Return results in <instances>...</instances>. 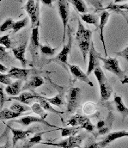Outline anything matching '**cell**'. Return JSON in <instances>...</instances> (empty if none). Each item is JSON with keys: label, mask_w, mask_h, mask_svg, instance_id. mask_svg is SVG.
I'll list each match as a JSON object with an SVG mask.
<instances>
[{"label": "cell", "mask_w": 128, "mask_h": 148, "mask_svg": "<svg viewBox=\"0 0 128 148\" xmlns=\"http://www.w3.org/2000/svg\"><path fill=\"white\" fill-rule=\"evenodd\" d=\"M100 60L103 62V67L108 72L115 74L118 77L121 79L122 84L127 83V75H126L125 72L122 71L120 67V64L117 59L115 58H103L100 56Z\"/></svg>", "instance_id": "1"}, {"label": "cell", "mask_w": 128, "mask_h": 148, "mask_svg": "<svg viewBox=\"0 0 128 148\" xmlns=\"http://www.w3.org/2000/svg\"><path fill=\"white\" fill-rule=\"evenodd\" d=\"M85 138L84 134L75 135V136H69L66 140H62L59 143H51V142H42L41 144L46 146H52L60 148H81L82 141Z\"/></svg>", "instance_id": "2"}, {"label": "cell", "mask_w": 128, "mask_h": 148, "mask_svg": "<svg viewBox=\"0 0 128 148\" xmlns=\"http://www.w3.org/2000/svg\"><path fill=\"white\" fill-rule=\"evenodd\" d=\"M58 8H59V16L61 18L62 23H63V41H65V34H66V28L69 21V11H70V6L67 0H59L58 1Z\"/></svg>", "instance_id": "3"}, {"label": "cell", "mask_w": 128, "mask_h": 148, "mask_svg": "<svg viewBox=\"0 0 128 148\" xmlns=\"http://www.w3.org/2000/svg\"><path fill=\"white\" fill-rule=\"evenodd\" d=\"M39 0H28L26 4L22 7L26 10L31 20V24L33 27L39 22Z\"/></svg>", "instance_id": "4"}, {"label": "cell", "mask_w": 128, "mask_h": 148, "mask_svg": "<svg viewBox=\"0 0 128 148\" xmlns=\"http://www.w3.org/2000/svg\"><path fill=\"white\" fill-rule=\"evenodd\" d=\"M39 47H40V36H39V22H38L35 24V26L33 27L32 35L30 38L29 51L31 52V54L34 60L38 58Z\"/></svg>", "instance_id": "5"}, {"label": "cell", "mask_w": 128, "mask_h": 148, "mask_svg": "<svg viewBox=\"0 0 128 148\" xmlns=\"http://www.w3.org/2000/svg\"><path fill=\"white\" fill-rule=\"evenodd\" d=\"M89 65H88V70H87V75L89 76L91 73L94 69L99 66V60H100V53L96 51V49L94 47L93 41L90 42V47L89 50Z\"/></svg>", "instance_id": "6"}, {"label": "cell", "mask_w": 128, "mask_h": 148, "mask_svg": "<svg viewBox=\"0 0 128 148\" xmlns=\"http://www.w3.org/2000/svg\"><path fill=\"white\" fill-rule=\"evenodd\" d=\"M81 90L80 88H71L69 92L68 104H67V111L71 114L74 113L78 106L79 97H80Z\"/></svg>", "instance_id": "7"}, {"label": "cell", "mask_w": 128, "mask_h": 148, "mask_svg": "<svg viewBox=\"0 0 128 148\" xmlns=\"http://www.w3.org/2000/svg\"><path fill=\"white\" fill-rule=\"evenodd\" d=\"M7 127L10 128L12 132V145L13 147H15L16 144L19 141V140H23L25 139H27L29 136H30L32 134H34V130H19V129H15L13 127H11L10 125H7Z\"/></svg>", "instance_id": "8"}, {"label": "cell", "mask_w": 128, "mask_h": 148, "mask_svg": "<svg viewBox=\"0 0 128 148\" xmlns=\"http://www.w3.org/2000/svg\"><path fill=\"white\" fill-rule=\"evenodd\" d=\"M128 136V132L126 130H121V131H117V132H113V133H110L108 134L106 138L101 141L99 144V147L100 148H104L106 147H108L110 143H112L113 141H114L115 140H118V139H121V138H123V137H127Z\"/></svg>", "instance_id": "9"}, {"label": "cell", "mask_w": 128, "mask_h": 148, "mask_svg": "<svg viewBox=\"0 0 128 148\" xmlns=\"http://www.w3.org/2000/svg\"><path fill=\"white\" fill-rule=\"evenodd\" d=\"M12 122H16V123H19L24 127H27L32 123H35V122H37V123H42V124H44L47 127H54V128H57L56 127L51 125L50 123H48L47 121H46L44 119H42L41 117H35V116H25V117H22L21 119H18V120H15L13 121Z\"/></svg>", "instance_id": "10"}, {"label": "cell", "mask_w": 128, "mask_h": 148, "mask_svg": "<svg viewBox=\"0 0 128 148\" xmlns=\"http://www.w3.org/2000/svg\"><path fill=\"white\" fill-rule=\"evenodd\" d=\"M30 73L29 69L26 68H18V67H12L8 72V76L11 79H16V80H27V77L29 74Z\"/></svg>", "instance_id": "11"}, {"label": "cell", "mask_w": 128, "mask_h": 148, "mask_svg": "<svg viewBox=\"0 0 128 148\" xmlns=\"http://www.w3.org/2000/svg\"><path fill=\"white\" fill-rule=\"evenodd\" d=\"M110 16V13L108 11H102V13L101 14V17H100V23L98 24V28L100 29V39L102 42V46H103V49H104V53L105 55H107V48H106V44H105V40H104V28L106 26V24L108 23V21L109 19Z\"/></svg>", "instance_id": "12"}, {"label": "cell", "mask_w": 128, "mask_h": 148, "mask_svg": "<svg viewBox=\"0 0 128 148\" xmlns=\"http://www.w3.org/2000/svg\"><path fill=\"white\" fill-rule=\"evenodd\" d=\"M69 67H70L71 73V74L75 77L76 79H78V80H80V81L84 82V83H86L88 85H89V86H91V87L94 86V84L89 80L88 75L84 73L79 68V66H75V65H69Z\"/></svg>", "instance_id": "13"}, {"label": "cell", "mask_w": 128, "mask_h": 148, "mask_svg": "<svg viewBox=\"0 0 128 148\" xmlns=\"http://www.w3.org/2000/svg\"><path fill=\"white\" fill-rule=\"evenodd\" d=\"M71 44H72V39L71 36V34L69 35V41L66 45L64 46L63 49L60 51V53L57 55V57L53 60H57L59 62H61L65 65H67L68 60V55L71 50Z\"/></svg>", "instance_id": "14"}, {"label": "cell", "mask_w": 128, "mask_h": 148, "mask_svg": "<svg viewBox=\"0 0 128 148\" xmlns=\"http://www.w3.org/2000/svg\"><path fill=\"white\" fill-rule=\"evenodd\" d=\"M26 47H27V41H25L23 44L20 45L17 47L12 48V53H13L15 58L17 59L21 62V64L22 65L23 67H25L27 65V60L25 58Z\"/></svg>", "instance_id": "15"}, {"label": "cell", "mask_w": 128, "mask_h": 148, "mask_svg": "<svg viewBox=\"0 0 128 148\" xmlns=\"http://www.w3.org/2000/svg\"><path fill=\"white\" fill-rule=\"evenodd\" d=\"M91 36H92V32L89 29L84 28L83 23H81L80 20H78V29L76 33V39L78 41H91Z\"/></svg>", "instance_id": "16"}, {"label": "cell", "mask_w": 128, "mask_h": 148, "mask_svg": "<svg viewBox=\"0 0 128 148\" xmlns=\"http://www.w3.org/2000/svg\"><path fill=\"white\" fill-rule=\"evenodd\" d=\"M44 84V79L41 76H33L29 80L27 81V83L22 87L23 90L28 89H35L38 87H41Z\"/></svg>", "instance_id": "17"}, {"label": "cell", "mask_w": 128, "mask_h": 148, "mask_svg": "<svg viewBox=\"0 0 128 148\" xmlns=\"http://www.w3.org/2000/svg\"><path fill=\"white\" fill-rule=\"evenodd\" d=\"M22 80H17V81H16L14 83H11L10 84L7 85L4 88V90L8 95L16 96V95L20 94V92L22 90Z\"/></svg>", "instance_id": "18"}, {"label": "cell", "mask_w": 128, "mask_h": 148, "mask_svg": "<svg viewBox=\"0 0 128 148\" xmlns=\"http://www.w3.org/2000/svg\"><path fill=\"white\" fill-rule=\"evenodd\" d=\"M37 95H34L31 92H28V91H24L22 93H21L18 97H10L9 100H14V101H18L22 104H29L30 103L31 100L35 99Z\"/></svg>", "instance_id": "19"}, {"label": "cell", "mask_w": 128, "mask_h": 148, "mask_svg": "<svg viewBox=\"0 0 128 148\" xmlns=\"http://www.w3.org/2000/svg\"><path fill=\"white\" fill-rule=\"evenodd\" d=\"M47 132H49V131H44L42 133L35 134L32 138H30L29 140L25 141V143L22 145V147L21 148H32L34 146H35L37 144H41L42 142V135L45 133H47Z\"/></svg>", "instance_id": "20"}, {"label": "cell", "mask_w": 128, "mask_h": 148, "mask_svg": "<svg viewBox=\"0 0 128 148\" xmlns=\"http://www.w3.org/2000/svg\"><path fill=\"white\" fill-rule=\"evenodd\" d=\"M100 90H101V101H107L111 97L113 92V88L109 84L108 81L100 84Z\"/></svg>", "instance_id": "21"}, {"label": "cell", "mask_w": 128, "mask_h": 148, "mask_svg": "<svg viewBox=\"0 0 128 148\" xmlns=\"http://www.w3.org/2000/svg\"><path fill=\"white\" fill-rule=\"evenodd\" d=\"M88 120H89V118L87 116H84L81 114H75L70 120L67 121L66 124L69 126H71V127H80Z\"/></svg>", "instance_id": "22"}, {"label": "cell", "mask_w": 128, "mask_h": 148, "mask_svg": "<svg viewBox=\"0 0 128 148\" xmlns=\"http://www.w3.org/2000/svg\"><path fill=\"white\" fill-rule=\"evenodd\" d=\"M35 99H37V101H38V103L42 106V108L44 110H46V111H49V112H52V113H54V114H63V112H60V111H58L56 110H54L52 106H51V104L47 102V101H46L45 99H44V97H42V96H36V97H35Z\"/></svg>", "instance_id": "23"}, {"label": "cell", "mask_w": 128, "mask_h": 148, "mask_svg": "<svg viewBox=\"0 0 128 148\" xmlns=\"http://www.w3.org/2000/svg\"><path fill=\"white\" fill-rule=\"evenodd\" d=\"M81 19L85 22L88 24H92L95 25V27L98 28V17L95 15L90 14V13H85V14H80Z\"/></svg>", "instance_id": "24"}, {"label": "cell", "mask_w": 128, "mask_h": 148, "mask_svg": "<svg viewBox=\"0 0 128 148\" xmlns=\"http://www.w3.org/2000/svg\"><path fill=\"white\" fill-rule=\"evenodd\" d=\"M114 103L116 106L117 110L119 111L120 113H121L124 116L127 115L128 110L127 108L125 106V104L122 102V98L121 96H115L114 97Z\"/></svg>", "instance_id": "25"}, {"label": "cell", "mask_w": 128, "mask_h": 148, "mask_svg": "<svg viewBox=\"0 0 128 148\" xmlns=\"http://www.w3.org/2000/svg\"><path fill=\"white\" fill-rule=\"evenodd\" d=\"M21 115V114L18 113H15L10 110H0V121H3V120H10V119H13V118H17Z\"/></svg>", "instance_id": "26"}, {"label": "cell", "mask_w": 128, "mask_h": 148, "mask_svg": "<svg viewBox=\"0 0 128 148\" xmlns=\"http://www.w3.org/2000/svg\"><path fill=\"white\" fill-rule=\"evenodd\" d=\"M61 130V136L62 137H69V136H75L81 129L80 127H71L65 128H59Z\"/></svg>", "instance_id": "27"}, {"label": "cell", "mask_w": 128, "mask_h": 148, "mask_svg": "<svg viewBox=\"0 0 128 148\" xmlns=\"http://www.w3.org/2000/svg\"><path fill=\"white\" fill-rule=\"evenodd\" d=\"M128 5L127 3H125V4H122V5H117L115 3H110L108 6L105 7L103 10H111V11H114V12H116V13H121L122 15H124V13L122 12V10H127ZM125 16V15H124Z\"/></svg>", "instance_id": "28"}, {"label": "cell", "mask_w": 128, "mask_h": 148, "mask_svg": "<svg viewBox=\"0 0 128 148\" xmlns=\"http://www.w3.org/2000/svg\"><path fill=\"white\" fill-rule=\"evenodd\" d=\"M10 110L11 111H13V112H15V113L22 114V113H24V112H26V111L30 110L31 109H30V107H29V106H27V105H24V104H22V103H14L10 106Z\"/></svg>", "instance_id": "29"}, {"label": "cell", "mask_w": 128, "mask_h": 148, "mask_svg": "<svg viewBox=\"0 0 128 148\" xmlns=\"http://www.w3.org/2000/svg\"><path fill=\"white\" fill-rule=\"evenodd\" d=\"M71 3L80 14L87 13V6L83 0H71Z\"/></svg>", "instance_id": "30"}, {"label": "cell", "mask_w": 128, "mask_h": 148, "mask_svg": "<svg viewBox=\"0 0 128 148\" xmlns=\"http://www.w3.org/2000/svg\"><path fill=\"white\" fill-rule=\"evenodd\" d=\"M93 73H94V74H95V77H96V79H97V81H98L99 84H101V83H103V82L108 81V79H107V77H106L105 74H104V73H103L102 69L100 67V66H96V67L94 69Z\"/></svg>", "instance_id": "31"}, {"label": "cell", "mask_w": 128, "mask_h": 148, "mask_svg": "<svg viewBox=\"0 0 128 148\" xmlns=\"http://www.w3.org/2000/svg\"><path fill=\"white\" fill-rule=\"evenodd\" d=\"M28 23H29V18L28 17H25L24 19H22L20 21L15 22L14 25H13V28H12L13 32L16 33V32L20 31L22 29H23V28H25L27 26Z\"/></svg>", "instance_id": "32"}, {"label": "cell", "mask_w": 128, "mask_h": 148, "mask_svg": "<svg viewBox=\"0 0 128 148\" xmlns=\"http://www.w3.org/2000/svg\"><path fill=\"white\" fill-rule=\"evenodd\" d=\"M30 109L32 110V111H33L34 113H35V114H39V115L41 116V118H42V119H44V120H45V119L47 117V114L45 112V110H43L42 108V106H41L38 103H33Z\"/></svg>", "instance_id": "33"}, {"label": "cell", "mask_w": 128, "mask_h": 148, "mask_svg": "<svg viewBox=\"0 0 128 148\" xmlns=\"http://www.w3.org/2000/svg\"><path fill=\"white\" fill-rule=\"evenodd\" d=\"M44 99L46 101H47L50 104H52V105H56V106H61L64 104V101H63V98H62V96L60 94H58L56 95L54 97H52V98H47V97H44Z\"/></svg>", "instance_id": "34"}, {"label": "cell", "mask_w": 128, "mask_h": 148, "mask_svg": "<svg viewBox=\"0 0 128 148\" xmlns=\"http://www.w3.org/2000/svg\"><path fill=\"white\" fill-rule=\"evenodd\" d=\"M39 49H40L42 53L45 54V55H47V56H53L56 53V50H57V48H52L49 46L41 45V44H40Z\"/></svg>", "instance_id": "35"}, {"label": "cell", "mask_w": 128, "mask_h": 148, "mask_svg": "<svg viewBox=\"0 0 128 148\" xmlns=\"http://www.w3.org/2000/svg\"><path fill=\"white\" fill-rule=\"evenodd\" d=\"M14 21L11 18H7L1 25H0V32H5L12 29L14 25Z\"/></svg>", "instance_id": "36"}, {"label": "cell", "mask_w": 128, "mask_h": 148, "mask_svg": "<svg viewBox=\"0 0 128 148\" xmlns=\"http://www.w3.org/2000/svg\"><path fill=\"white\" fill-rule=\"evenodd\" d=\"M0 45L3 46L6 49L11 48V42L10 39V35H5L0 37Z\"/></svg>", "instance_id": "37"}, {"label": "cell", "mask_w": 128, "mask_h": 148, "mask_svg": "<svg viewBox=\"0 0 128 148\" xmlns=\"http://www.w3.org/2000/svg\"><path fill=\"white\" fill-rule=\"evenodd\" d=\"M96 110V106L95 103H87L84 106V112L86 114H92Z\"/></svg>", "instance_id": "38"}, {"label": "cell", "mask_w": 128, "mask_h": 148, "mask_svg": "<svg viewBox=\"0 0 128 148\" xmlns=\"http://www.w3.org/2000/svg\"><path fill=\"white\" fill-rule=\"evenodd\" d=\"M9 58L10 56L6 52V48L0 45V62H6Z\"/></svg>", "instance_id": "39"}, {"label": "cell", "mask_w": 128, "mask_h": 148, "mask_svg": "<svg viewBox=\"0 0 128 148\" xmlns=\"http://www.w3.org/2000/svg\"><path fill=\"white\" fill-rule=\"evenodd\" d=\"M80 128H83V129H86L87 131L89 132H94L95 130V126L90 122V120L89 119L86 122H84L82 126H80Z\"/></svg>", "instance_id": "40"}, {"label": "cell", "mask_w": 128, "mask_h": 148, "mask_svg": "<svg viewBox=\"0 0 128 148\" xmlns=\"http://www.w3.org/2000/svg\"><path fill=\"white\" fill-rule=\"evenodd\" d=\"M0 83L3 84H5V85H9L12 82H11V78L9 77V76L7 74H3L0 73Z\"/></svg>", "instance_id": "41"}, {"label": "cell", "mask_w": 128, "mask_h": 148, "mask_svg": "<svg viewBox=\"0 0 128 148\" xmlns=\"http://www.w3.org/2000/svg\"><path fill=\"white\" fill-rule=\"evenodd\" d=\"M84 148H100V147H99V144L96 143L92 138H89Z\"/></svg>", "instance_id": "42"}, {"label": "cell", "mask_w": 128, "mask_h": 148, "mask_svg": "<svg viewBox=\"0 0 128 148\" xmlns=\"http://www.w3.org/2000/svg\"><path fill=\"white\" fill-rule=\"evenodd\" d=\"M5 94H4V90L3 87L0 84V109L3 110V105L5 102Z\"/></svg>", "instance_id": "43"}, {"label": "cell", "mask_w": 128, "mask_h": 148, "mask_svg": "<svg viewBox=\"0 0 128 148\" xmlns=\"http://www.w3.org/2000/svg\"><path fill=\"white\" fill-rule=\"evenodd\" d=\"M115 54L116 55H119V56H121V57H123L125 60H128V47H127L123 51H121V52H116L115 53Z\"/></svg>", "instance_id": "44"}, {"label": "cell", "mask_w": 128, "mask_h": 148, "mask_svg": "<svg viewBox=\"0 0 128 148\" xmlns=\"http://www.w3.org/2000/svg\"><path fill=\"white\" fill-rule=\"evenodd\" d=\"M105 126H106V121H99L97 122L96 127H97V129L99 130V129L104 127Z\"/></svg>", "instance_id": "45"}, {"label": "cell", "mask_w": 128, "mask_h": 148, "mask_svg": "<svg viewBox=\"0 0 128 148\" xmlns=\"http://www.w3.org/2000/svg\"><path fill=\"white\" fill-rule=\"evenodd\" d=\"M39 1H41L43 4H45L48 7H51L52 4V2H53V0H39Z\"/></svg>", "instance_id": "46"}, {"label": "cell", "mask_w": 128, "mask_h": 148, "mask_svg": "<svg viewBox=\"0 0 128 148\" xmlns=\"http://www.w3.org/2000/svg\"><path fill=\"white\" fill-rule=\"evenodd\" d=\"M7 71H8L7 67H6V66H4L3 64H1V63H0V73H5Z\"/></svg>", "instance_id": "47"}, {"label": "cell", "mask_w": 128, "mask_h": 148, "mask_svg": "<svg viewBox=\"0 0 128 148\" xmlns=\"http://www.w3.org/2000/svg\"><path fill=\"white\" fill-rule=\"evenodd\" d=\"M0 148H10V144H9V141L7 140V141L5 142V145H4V146H2V147H0Z\"/></svg>", "instance_id": "48"}, {"label": "cell", "mask_w": 128, "mask_h": 148, "mask_svg": "<svg viewBox=\"0 0 128 148\" xmlns=\"http://www.w3.org/2000/svg\"><path fill=\"white\" fill-rule=\"evenodd\" d=\"M124 1H127V0H114V3H121Z\"/></svg>", "instance_id": "49"}, {"label": "cell", "mask_w": 128, "mask_h": 148, "mask_svg": "<svg viewBox=\"0 0 128 148\" xmlns=\"http://www.w3.org/2000/svg\"><path fill=\"white\" fill-rule=\"evenodd\" d=\"M1 2H2V0H0V3H1Z\"/></svg>", "instance_id": "50"}]
</instances>
